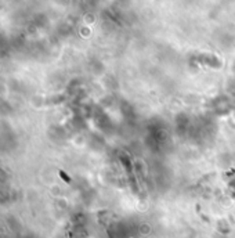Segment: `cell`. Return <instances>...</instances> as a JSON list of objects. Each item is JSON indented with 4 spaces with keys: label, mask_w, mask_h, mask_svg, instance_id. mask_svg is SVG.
<instances>
[{
    "label": "cell",
    "mask_w": 235,
    "mask_h": 238,
    "mask_svg": "<svg viewBox=\"0 0 235 238\" xmlns=\"http://www.w3.org/2000/svg\"><path fill=\"white\" fill-rule=\"evenodd\" d=\"M59 176H61V177H64V178H65V180H67V181H69V177H67V174L64 173L62 170H59Z\"/></svg>",
    "instance_id": "6da1fadb"
}]
</instances>
